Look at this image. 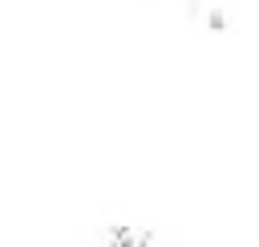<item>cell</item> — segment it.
I'll return each mask as SVG.
<instances>
[{
	"label": "cell",
	"mask_w": 259,
	"mask_h": 247,
	"mask_svg": "<svg viewBox=\"0 0 259 247\" xmlns=\"http://www.w3.org/2000/svg\"><path fill=\"white\" fill-rule=\"evenodd\" d=\"M105 247H154V239L142 231V227H130V223H117L109 235H105Z\"/></svg>",
	"instance_id": "6da1fadb"
}]
</instances>
